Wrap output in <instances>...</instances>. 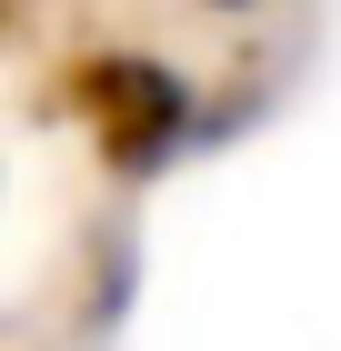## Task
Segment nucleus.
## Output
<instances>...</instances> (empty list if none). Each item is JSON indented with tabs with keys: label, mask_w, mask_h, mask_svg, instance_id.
Masks as SVG:
<instances>
[{
	"label": "nucleus",
	"mask_w": 341,
	"mask_h": 351,
	"mask_svg": "<svg viewBox=\"0 0 341 351\" xmlns=\"http://www.w3.org/2000/svg\"><path fill=\"white\" fill-rule=\"evenodd\" d=\"M71 101H80V121H91V141L110 151V171H161L191 141V81L161 71V60H141V51L80 60Z\"/></svg>",
	"instance_id": "1"
},
{
	"label": "nucleus",
	"mask_w": 341,
	"mask_h": 351,
	"mask_svg": "<svg viewBox=\"0 0 341 351\" xmlns=\"http://www.w3.org/2000/svg\"><path fill=\"white\" fill-rule=\"evenodd\" d=\"M221 10H251V0H221Z\"/></svg>",
	"instance_id": "2"
}]
</instances>
